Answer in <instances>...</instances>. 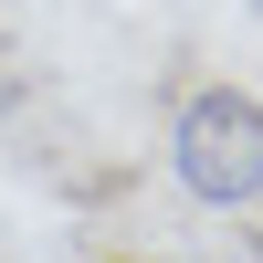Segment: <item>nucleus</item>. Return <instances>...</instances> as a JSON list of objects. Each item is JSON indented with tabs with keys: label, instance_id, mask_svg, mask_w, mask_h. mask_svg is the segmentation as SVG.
<instances>
[{
	"label": "nucleus",
	"instance_id": "2",
	"mask_svg": "<svg viewBox=\"0 0 263 263\" xmlns=\"http://www.w3.org/2000/svg\"><path fill=\"white\" fill-rule=\"evenodd\" d=\"M253 11H263V0H253Z\"/></svg>",
	"mask_w": 263,
	"mask_h": 263
},
{
	"label": "nucleus",
	"instance_id": "1",
	"mask_svg": "<svg viewBox=\"0 0 263 263\" xmlns=\"http://www.w3.org/2000/svg\"><path fill=\"white\" fill-rule=\"evenodd\" d=\"M168 179L200 211H253L263 200V95H242V84H190L168 105Z\"/></svg>",
	"mask_w": 263,
	"mask_h": 263
}]
</instances>
